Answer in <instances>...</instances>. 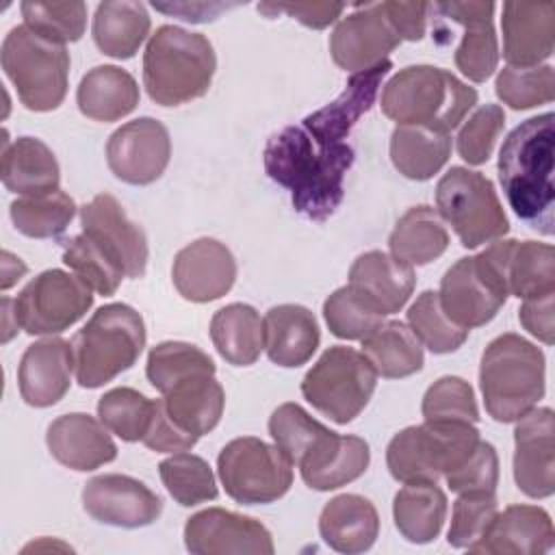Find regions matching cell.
I'll return each mask as SVG.
<instances>
[{"instance_id": "6da1fadb", "label": "cell", "mask_w": 555, "mask_h": 555, "mask_svg": "<svg viewBox=\"0 0 555 555\" xmlns=\"http://www.w3.org/2000/svg\"><path fill=\"white\" fill-rule=\"evenodd\" d=\"M267 176L291 191L297 212L312 221H325L345 197V176L353 165L347 143H319L308 130L286 126L275 132L262 152Z\"/></svg>"}, {"instance_id": "7a4b0ae2", "label": "cell", "mask_w": 555, "mask_h": 555, "mask_svg": "<svg viewBox=\"0 0 555 555\" xmlns=\"http://www.w3.org/2000/svg\"><path fill=\"white\" fill-rule=\"evenodd\" d=\"M553 113L518 124L499 152V180L514 212L542 234H553Z\"/></svg>"}, {"instance_id": "3957f363", "label": "cell", "mask_w": 555, "mask_h": 555, "mask_svg": "<svg viewBox=\"0 0 555 555\" xmlns=\"http://www.w3.org/2000/svg\"><path fill=\"white\" fill-rule=\"evenodd\" d=\"M217 69L212 43L178 26H160L143 52V87L160 106H180L208 93Z\"/></svg>"}, {"instance_id": "277c9868", "label": "cell", "mask_w": 555, "mask_h": 555, "mask_svg": "<svg viewBox=\"0 0 555 555\" xmlns=\"http://www.w3.org/2000/svg\"><path fill=\"white\" fill-rule=\"evenodd\" d=\"M477 104V91L451 72L412 65L395 74L382 91L379 106L399 126H425L451 132Z\"/></svg>"}, {"instance_id": "5b68a950", "label": "cell", "mask_w": 555, "mask_h": 555, "mask_svg": "<svg viewBox=\"0 0 555 555\" xmlns=\"http://www.w3.org/2000/svg\"><path fill=\"white\" fill-rule=\"evenodd\" d=\"M546 360L542 349L518 334L496 336L481 356L479 386L486 412L499 423H514L544 397Z\"/></svg>"}, {"instance_id": "8992f818", "label": "cell", "mask_w": 555, "mask_h": 555, "mask_svg": "<svg viewBox=\"0 0 555 555\" xmlns=\"http://www.w3.org/2000/svg\"><path fill=\"white\" fill-rule=\"evenodd\" d=\"M145 347L141 314L126 304H106L72 338L76 382L100 388L128 371Z\"/></svg>"}, {"instance_id": "52a82bcc", "label": "cell", "mask_w": 555, "mask_h": 555, "mask_svg": "<svg viewBox=\"0 0 555 555\" xmlns=\"http://www.w3.org/2000/svg\"><path fill=\"white\" fill-rule=\"evenodd\" d=\"M514 238L492 243L477 256L460 258L442 278L438 299L447 317L464 330L490 323L503 308L507 286V260Z\"/></svg>"}, {"instance_id": "ba28073f", "label": "cell", "mask_w": 555, "mask_h": 555, "mask_svg": "<svg viewBox=\"0 0 555 555\" xmlns=\"http://www.w3.org/2000/svg\"><path fill=\"white\" fill-rule=\"evenodd\" d=\"M475 423L425 421L401 429L386 449L390 475L401 483L438 481L455 470L477 447Z\"/></svg>"}, {"instance_id": "9c48e42d", "label": "cell", "mask_w": 555, "mask_h": 555, "mask_svg": "<svg viewBox=\"0 0 555 555\" xmlns=\"http://www.w3.org/2000/svg\"><path fill=\"white\" fill-rule=\"evenodd\" d=\"M2 69L28 111H54L67 93L69 52L26 24L15 26L2 41Z\"/></svg>"}, {"instance_id": "30bf717a", "label": "cell", "mask_w": 555, "mask_h": 555, "mask_svg": "<svg viewBox=\"0 0 555 555\" xmlns=\"http://www.w3.org/2000/svg\"><path fill=\"white\" fill-rule=\"evenodd\" d=\"M377 373L364 353L351 347H330L304 375L306 401L338 425L351 423L369 403Z\"/></svg>"}, {"instance_id": "8fae6325", "label": "cell", "mask_w": 555, "mask_h": 555, "mask_svg": "<svg viewBox=\"0 0 555 555\" xmlns=\"http://www.w3.org/2000/svg\"><path fill=\"white\" fill-rule=\"evenodd\" d=\"M436 206L468 249L501 238L509 230L494 184L466 167H451L438 180Z\"/></svg>"}, {"instance_id": "7c38bea8", "label": "cell", "mask_w": 555, "mask_h": 555, "mask_svg": "<svg viewBox=\"0 0 555 555\" xmlns=\"http://www.w3.org/2000/svg\"><path fill=\"white\" fill-rule=\"evenodd\" d=\"M225 494L243 505L282 499L293 483V462L278 444L245 436L228 442L217 457Z\"/></svg>"}, {"instance_id": "4fadbf2b", "label": "cell", "mask_w": 555, "mask_h": 555, "mask_svg": "<svg viewBox=\"0 0 555 555\" xmlns=\"http://www.w3.org/2000/svg\"><path fill=\"white\" fill-rule=\"evenodd\" d=\"M93 306L91 288L63 269L30 280L13 301L15 325L30 336H52L80 321Z\"/></svg>"}, {"instance_id": "5bb4252c", "label": "cell", "mask_w": 555, "mask_h": 555, "mask_svg": "<svg viewBox=\"0 0 555 555\" xmlns=\"http://www.w3.org/2000/svg\"><path fill=\"white\" fill-rule=\"evenodd\" d=\"M171 156L167 128L152 119L139 117L117 128L106 143V163L111 171L128 184H152L163 176Z\"/></svg>"}, {"instance_id": "9a60e30c", "label": "cell", "mask_w": 555, "mask_h": 555, "mask_svg": "<svg viewBox=\"0 0 555 555\" xmlns=\"http://www.w3.org/2000/svg\"><path fill=\"white\" fill-rule=\"evenodd\" d=\"M401 43L388 22L384 2L358 4V11L343 17L330 37V52L345 72H364L382 61Z\"/></svg>"}, {"instance_id": "2e32d148", "label": "cell", "mask_w": 555, "mask_h": 555, "mask_svg": "<svg viewBox=\"0 0 555 555\" xmlns=\"http://www.w3.org/2000/svg\"><path fill=\"white\" fill-rule=\"evenodd\" d=\"M82 232L95 241L126 278H143L147 267V238L141 225L128 219L121 204L100 193L80 208Z\"/></svg>"}, {"instance_id": "e0dca14e", "label": "cell", "mask_w": 555, "mask_h": 555, "mask_svg": "<svg viewBox=\"0 0 555 555\" xmlns=\"http://www.w3.org/2000/svg\"><path fill=\"white\" fill-rule=\"evenodd\" d=\"M85 512L104 525L137 529L152 525L160 512V496L128 475H98L82 488Z\"/></svg>"}, {"instance_id": "ac0fdd59", "label": "cell", "mask_w": 555, "mask_h": 555, "mask_svg": "<svg viewBox=\"0 0 555 555\" xmlns=\"http://www.w3.org/2000/svg\"><path fill=\"white\" fill-rule=\"evenodd\" d=\"M184 544L197 555H271L275 551L273 538L260 520L221 507L193 514L184 525Z\"/></svg>"}, {"instance_id": "d6986e66", "label": "cell", "mask_w": 555, "mask_h": 555, "mask_svg": "<svg viewBox=\"0 0 555 555\" xmlns=\"http://www.w3.org/2000/svg\"><path fill=\"white\" fill-rule=\"evenodd\" d=\"M514 479L531 499L555 490V421L551 408H533L514 429Z\"/></svg>"}, {"instance_id": "ffe728a7", "label": "cell", "mask_w": 555, "mask_h": 555, "mask_svg": "<svg viewBox=\"0 0 555 555\" xmlns=\"http://www.w3.org/2000/svg\"><path fill=\"white\" fill-rule=\"evenodd\" d=\"M171 280L184 299L195 304L215 301L232 288L236 260L223 243L197 238L176 254Z\"/></svg>"}, {"instance_id": "44dd1931", "label": "cell", "mask_w": 555, "mask_h": 555, "mask_svg": "<svg viewBox=\"0 0 555 555\" xmlns=\"http://www.w3.org/2000/svg\"><path fill=\"white\" fill-rule=\"evenodd\" d=\"M390 67L392 63L386 59L371 69L356 72L347 80L343 93L334 102L325 104L323 108L306 115L301 119V126L319 143H325V145L345 143L351 128L358 124V119L364 113H369L371 106L375 104L379 85L390 72Z\"/></svg>"}, {"instance_id": "7402d4cb", "label": "cell", "mask_w": 555, "mask_h": 555, "mask_svg": "<svg viewBox=\"0 0 555 555\" xmlns=\"http://www.w3.org/2000/svg\"><path fill=\"white\" fill-rule=\"evenodd\" d=\"M414 284L416 278L410 264L397 260L392 254L373 249L353 260L347 286L366 308L386 317L408 304Z\"/></svg>"}, {"instance_id": "603a6c76", "label": "cell", "mask_w": 555, "mask_h": 555, "mask_svg": "<svg viewBox=\"0 0 555 555\" xmlns=\"http://www.w3.org/2000/svg\"><path fill=\"white\" fill-rule=\"evenodd\" d=\"M503 56L509 67H533L546 61L555 48V4L505 2L503 4Z\"/></svg>"}, {"instance_id": "cb8c5ba5", "label": "cell", "mask_w": 555, "mask_h": 555, "mask_svg": "<svg viewBox=\"0 0 555 555\" xmlns=\"http://www.w3.org/2000/svg\"><path fill=\"white\" fill-rule=\"evenodd\" d=\"M442 17L464 26L462 41L455 50L457 69L473 82L488 80L499 65V43L492 26V2H438Z\"/></svg>"}, {"instance_id": "d4e9b609", "label": "cell", "mask_w": 555, "mask_h": 555, "mask_svg": "<svg viewBox=\"0 0 555 555\" xmlns=\"http://www.w3.org/2000/svg\"><path fill=\"white\" fill-rule=\"evenodd\" d=\"M72 369V343L50 336L28 345L17 369L22 399L33 408L59 403L69 390Z\"/></svg>"}, {"instance_id": "484cf974", "label": "cell", "mask_w": 555, "mask_h": 555, "mask_svg": "<svg viewBox=\"0 0 555 555\" xmlns=\"http://www.w3.org/2000/svg\"><path fill=\"white\" fill-rule=\"evenodd\" d=\"M555 529L551 516L538 505H509L494 516L492 525L468 546L486 555H542L553 548Z\"/></svg>"}, {"instance_id": "4316f807", "label": "cell", "mask_w": 555, "mask_h": 555, "mask_svg": "<svg viewBox=\"0 0 555 555\" xmlns=\"http://www.w3.org/2000/svg\"><path fill=\"white\" fill-rule=\"evenodd\" d=\"M52 457L72 470H93L117 457V447L102 421L89 414H63L46 434Z\"/></svg>"}, {"instance_id": "83f0119b", "label": "cell", "mask_w": 555, "mask_h": 555, "mask_svg": "<svg viewBox=\"0 0 555 555\" xmlns=\"http://www.w3.org/2000/svg\"><path fill=\"white\" fill-rule=\"evenodd\" d=\"M371 451L369 444L358 436H340L327 431L310 453L297 464L301 479L312 490H336L356 481L369 468Z\"/></svg>"}, {"instance_id": "f1b7e54d", "label": "cell", "mask_w": 555, "mask_h": 555, "mask_svg": "<svg viewBox=\"0 0 555 555\" xmlns=\"http://www.w3.org/2000/svg\"><path fill=\"white\" fill-rule=\"evenodd\" d=\"M264 349L278 366H301L319 347L321 332L314 314L297 304L273 306L264 319Z\"/></svg>"}, {"instance_id": "f546056e", "label": "cell", "mask_w": 555, "mask_h": 555, "mask_svg": "<svg viewBox=\"0 0 555 555\" xmlns=\"http://www.w3.org/2000/svg\"><path fill=\"white\" fill-rule=\"evenodd\" d=\"M323 542L347 555L364 553L379 533V516L375 505L360 494H338L325 503L319 516Z\"/></svg>"}, {"instance_id": "4dcf8cb0", "label": "cell", "mask_w": 555, "mask_h": 555, "mask_svg": "<svg viewBox=\"0 0 555 555\" xmlns=\"http://www.w3.org/2000/svg\"><path fill=\"white\" fill-rule=\"evenodd\" d=\"M76 102L89 119L117 121L137 108L139 85L132 74L117 65H98L82 76Z\"/></svg>"}, {"instance_id": "1f68e13d", "label": "cell", "mask_w": 555, "mask_h": 555, "mask_svg": "<svg viewBox=\"0 0 555 555\" xmlns=\"http://www.w3.org/2000/svg\"><path fill=\"white\" fill-rule=\"evenodd\" d=\"M160 401L180 429L199 438L221 421L225 395L215 375H195L176 384Z\"/></svg>"}, {"instance_id": "d6a6232c", "label": "cell", "mask_w": 555, "mask_h": 555, "mask_svg": "<svg viewBox=\"0 0 555 555\" xmlns=\"http://www.w3.org/2000/svg\"><path fill=\"white\" fill-rule=\"evenodd\" d=\"M61 171L52 150L35 139L20 137L4 143L2 150V182L9 191L26 195H43L59 189Z\"/></svg>"}, {"instance_id": "836d02e7", "label": "cell", "mask_w": 555, "mask_h": 555, "mask_svg": "<svg viewBox=\"0 0 555 555\" xmlns=\"http://www.w3.org/2000/svg\"><path fill=\"white\" fill-rule=\"evenodd\" d=\"M150 33L145 4L132 0L100 2L93 17V41L113 59H130Z\"/></svg>"}, {"instance_id": "e575fe53", "label": "cell", "mask_w": 555, "mask_h": 555, "mask_svg": "<svg viewBox=\"0 0 555 555\" xmlns=\"http://www.w3.org/2000/svg\"><path fill=\"white\" fill-rule=\"evenodd\" d=\"M390 254L410 264L421 267L444 254L449 247V232L440 215L431 206H414L399 217L388 238Z\"/></svg>"}, {"instance_id": "d590c367", "label": "cell", "mask_w": 555, "mask_h": 555, "mask_svg": "<svg viewBox=\"0 0 555 555\" xmlns=\"http://www.w3.org/2000/svg\"><path fill=\"white\" fill-rule=\"evenodd\" d=\"M392 516L399 533L414 544H427L438 538L444 516L447 496L436 481L405 483L392 503Z\"/></svg>"}, {"instance_id": "8d00e7d4", "label": "cell", "mask_w": 555, "mask_h": 555, "mask_svg": "<svg viewBox=\"0 0 555 555\" xmlns=\"http://www.w3.org/2000/svg\"><path fill=\"white\" fill-rule=\"evenodd\" d=\"M210 338L219 356L234 366H249L264 349L260 314L247 304H228L210 321Z\"/></svg>"}, {"instance_id": "74e56055", "label": "cell", "mask_w": 555, "mask_h": 555, "mask_svg": "<svg viewBox=\"0 0 555 555\" xmlns=\"http://www.w3.org/2000/svg\"><path fill=\"white\" fill-rule=\"evenodd\" d=\"M451 154L449 132L425 126H397L390 137V160L410 180L434 178Z\"/></svg>"}, {"instance_id": "f35d334b", "label": "cell", "mask_w": 555, "mask_h": 555, "mask_svg": "<svg viewBox=\"0 0 555 555\" xmlns=\"http://www.w3.org/2000/svg\"><path fill=\"white\" fill-rule=\"evenodd\" d=\"M362 353L377 375L388 379L408 377L423 369L425 356L418 338L401 321H386L362 338Z\"/></svg>"}, {"instance_id": "ab89813d", "label": "cell", "mask_w": 555, "mask_h": 555, "mask_svg": "<svg viewBox=\"0 0 555 555\" xmlns=\"http://www.w3.org/2000/svg\"><path fill=\"white\" fill-rule=\"evenodd\" d=\"M509 295L531 299L555 293V249L538 241H514L507 260Z\"/></svg>"}, {"instance_id": "60d3db41", "label": "cell", "mask_w": 555, "mask_h": 555, "mask_svg": "<svg viewBox=\"0 0 555 555\" xmlns=\"http://www.w3.org/2000/svg\"><path fill=\"white\" fill-rule=\"evenodd\" d=\"M150 384L165 395L176 384L195 375H215V362L206 351L191 343L167 340L158 343L147 353L145 366Z\"/></svg>"}, {"instance_id": "b9f144b4", "label": "cell", "mask_w": 555, "mask_h": 555, "mask_svg": "<svg viewBox=\"0 0 555 555\" xmlns=\"http://www.w3.org/2000/svg\"><path fill=\"white\" fill-rule=\"evenodd\" d=\"M15 228L30 238H54L72 223L76 215L74 199L63 191L17 197L11 208Z\"/></svg>"}, {"instance_id": "7bdbcfd3", "label": "cell", "mask_w": 555, "mask_h": 555, "mask_svg": "<svg viewBox=\"0 0 555 555\" xmlns=\"http://www.w3.org/2000/svg\"><path fill=\"white\" fill-rule=\"evenodd\" d=\"M160 479L176 503L182 507L217 499V481L208 462L199 455L178 451L158 464Z\"/></svg>"}, {"instance_id": "ee69618b", "label": "cell", "mask_w": 555, "mask_h": 555, "mask_svg": "<svg viewBox=\"0 0 555 555\" xmlns=\"http://www.w3.org/2000/svg\"><path fill=\"white\" fill-rule=\"evenodd\" d=\"M408 327L431 353H451L460 349L470 332L447 317L436 291H425L416 297L408 310Z\"/></svg>"}, {"instance_id": "f6af8a7d", "label": "cell", "mask_w": 555, "mask_h": 555, "mask_svg": "<svg viewBox=\"0 0 555 555\" xmlns=\"http://www.w3.org/2000/svg\"><path fill=\"white\" fill-rule=\"evenodd\" d=\"M98 416L108 431L126 442H137L147 434L154 416V401L128 386L113 388L100 397Z\"/></svg>"}, {"instance_id": "bcb514c9", "label": "cell", "mask_w": 555, "mask_h": 555, "mask_svg": "<svg viewBox=\"0 0 555 555\" xmlns=\"http://www.w3.org/2000/svg\"><path fill=\"white\" fill-rule=\"evenodd\" d=\"M63 262L100 295H115L124 280V271L85 232L63 241Z\"/></svg>"}, {"instance_id": "7dc6e473", "label": "cell", "mask_w": 555, "mask_h": 555, "mask_svg": "<svg viewBox=\"0 0 555 555\" xmlns=\"http://www.w3.org/2000/svg\"><path fill=\"white\" fill-rule=\"evenodd\" d=\"M24 24L35 33L56 41H78L87 26V4L80 0L69 2H39L26 0L20 4Z\"/></svg>"}, {"instance_id": "c3c4849f", "label": "cell", "mask_w": 555, "mask_h": 555, "mask_svg": "<svg viewBox=\"0 0 555 555\" xmlns=\"http://www.w3.org/2000/svg\"><path fill=\"white\" fill-rule=\"evenodd\" d=\"M496 95L514 111L548 104L555 98V74L551 65L503 67L496 76Z\"/></svg>"}, {"instance_id": "681fc988", "label": "cell", "mask_w": 555, "mask_h": 555, "mask_svg": "<svg viewBox=\"0 0 555 555\" xmlns=\"http://www.w3.org/2000/svg\"><path fill=\"white\" fill-rule=\"evenodd\" d=\"M327 431L297 403L278 405L269 418L271 438L293 464H299Z\"/></svg>"}, {"instance_id": "f907efd6", "label": "cell", "mask_w": 555, "mask_h": 555, "mask_svg": "<svg viewBox=\"0 0 555 555\" xmlns=\"http://www.w3.org/2000/svg\"><path fill=\"white\" fill-rule=\"evenodd\" d=\"M423 418L425 421H460V423H477L479 408L475 401L473 386L455 375L440 377L434 382L423 397Z\"/></svg>"}, {"instance_id": "816d5d0a", "label": "cell", "mask_w": 555, "mask_h": 555, "mask_svg": "<svg viewBox=\"0 0 555 555\" xmlns=\"http://www.w3.org/2000/svg\"><path fill=\"white\" fill-rule=\"evenodd\" d=\"M499 514V503L494 492H466L453 503L451 527L447 542L455 548H468L483 538L494 516Z\"/></svg>"}, {"instance_id": "f5cc1de1", "label": "cell", "mask_w": 555, "mask_h": 555, "mask_svg": "<svg viewBox=\"0 0 555 555\" xmlns=\"http://www.w3.org/2000/svg\"><path fill=\"white\" fill-rule=\"evenodd\" d=\"M323 317L330 332L336 338L362 340L377 325L384 323V317L366 308L349 286L334 291L323 304Z\"/></svg>"}, {"instance_id": "db71d44e", "label": "cell", "mask_w": 555, "mask_h": 555, "mask_svg": "<svg viewBox=\"0 0 555 555\" xmlns=\"http://www.w3.org/2000/svg\"><path fill=\"white\" fill-rule=\"evenodd\" d=\"M505 113L499 104H483L479 106L460 128L457 132V154L468 165H483L503 132Z\"/></svg>"}, {"instance_id": "11a10c76", "label": "cell", "mask_w": 555, "mask_h": 555, "mask_svg": "<svg viewBox=\"0 0 555 555\" xmlns=\"http://www.w3.org/2000/svg\"><path fill=\"white\" fill-rule=\"evenodd\" d=\"M451 492H494L499 483V455L494 447L479 440L475 451L449 475H444Z\"/></svg>"}, {"instance_id": "9f6ffc18", "label": "cell", "mask_w": 555, "mask_h": 555, "mask_svg": "<svg viewBox=\"0 0 555 555\" xmlns=\"http://www.w3.org/2000/svg\"><path fill=\"white\" fill-rule=\"evenodd\" d=\"M147 449L158 451V453H173V451H186L197 442V436L186 434L184 429H180L169 414L163 408V401L156 399L154 401V416L152 423L147 427V434L141 440Z\"/></svg>"}, {"instance_id": "6f0895ef", "label": "cell", "mask_w": 555, "mask_h": 555, "mask_svg": "<svg viewBox=\"0 0 555 555\" xmlns=\"http://www.w3.org/2000/svg\"><path fill=\"white\" fill-rule=\"evenodd\" d=\"M260 13H267L273 17L275 13H286L301 22L308 28H325L334 24L340 13L345 11V4L340 2H295V4H258Z\"/></svg>"}, {"instance_id": "680465c9", "label": "cell", "mask_w": 555, "mask_h": 555, "mask_svg": "<svg viewBox=\"0 0 555 555\" xmlns=\"http://www.w3.org/2000/svg\"><path fill=\"white\" fill-rule=\"evenodd\" d=\"M384 11L401 41L423 39L427 30V13L431 11L429 2H384Z\"/></svg>"}, {"instance_id": "91938a15", "label": "cell", "mask_w": 555, "mask_h": 555, "mask_svg": "<svg viewBox=\"0 0 555 555\" xmlns=\"http://www.w3.org/2000/svg\"><path fill=\"white\" fill-rule=\"evenodd\" d=\"M553 310H555V293L531 297L522 301L518 310V319L531 336H535L544 345H553V332H555Z\"/></svg>"}, {"instance_id": "94428289", "label": "cell", "mask_w": 555, "mask_h": 555, "mask_svg": "<svg viewBox=\"0 0 555 555\" xmlns=\"http://www.w3.org/2000/svg\"><path fill=\"white\" fill-rule=\"evenodd\" d=\"M152 7L167 15H178L184 22H197V24L215 20L221 11L230 9V4H223V2H171V4L154 2Z\"/></svg>"}, {"instance_id": "6125c7cd", "label": "cell", "mask_w": 555, "mask_h": 555, "mask_svg": "<svg viewBox=\"0 0 555 555\" xmlns=\"http://www.w3.org/2000/svg\"><path fill=\"white\" fill-rule=\"evenodd\" d=\"M26 273V264L20 260V258H15L13 254H9V251H4V267H2V288L7 291L9 286H13L22 275Z\"/></svg>"}]
</instances>
